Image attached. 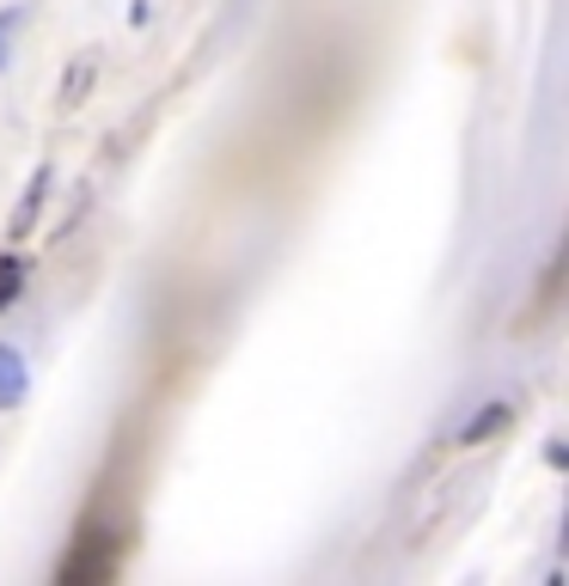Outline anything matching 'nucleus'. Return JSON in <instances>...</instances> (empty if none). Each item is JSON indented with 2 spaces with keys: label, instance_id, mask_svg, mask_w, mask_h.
<instances>
[{
  "label": "nucleus",
  "instance_id": "39448f33",
  "mask_svg": "<svg viewBox=\"0 0 569 586\" xmlns=\"http://www.w3.org/2000/svg\"><path fill=\"white\" fill-rule=\"evenodd\" d=\"M19 281H25V269H19V257H0V312L19 300Z\"/></svg>",
  "mask_w": 569,
  "mask_h": 586
},
{
  "label": "nucleus",
  "instance_id": "f03ea898",
  "mask_svg": "<svg viewBox=\"0 0 569 586\" xmlns=\"http://www.w3.org/2000/svg\"><path fill=\"white\" fill-rule=\"evenodd\" d=\"M503 428H508V409L491 404V409H477V416L460 428V446H477V440H491V434H503Z\"/></svg>",
  "mask_w": 569,
  "mask_h": 586
},
{
  "label": "nucleus",
  "instance_id": "423d86ee",
  "mask_svg": "<svg viewBox=\"0 0 569 586\" xmlns=\"http://www.w3.org/2000/svg\"><path fill=\"white\" fill-rule=\"evenodd\" d=\"M93 86V62H74L67 67V79H62V105H80V92Z\"/></svg>",
  "mask_w": 569,
  "mask_h": 586
},
{
  "label": "nucleus",
  "instance_id": "7ed1b4c3",
  "mask_svg": "<svg viewBox=\"0 0 569 586\" xmlns=\"http://www.w3.org/2000/svg\"><path fill=\"white\" fill-rule=\"evenodd\" d=\"M43 190H50V171H38V178H31L25 202H19V214H13V238L31 233V221H38V209H43Z\"/></svg>",
  "mask_w": 569,
  "mask_h": 586
},
{
  "label": "nucleus",
  "instance_id": "f257e3e1",
  "mask_svg": "<svg viewBox=\"0 0 569 586\" xmlns=\"http://www.w3.org/2000/svg\"><path fill=\"white\" fill-rule=\"evenodd\" d=\"M25 361H19V349H7V342H0V409H13L19 397H25Z\"/></svg>",
  "mask_w": 569,
  "mask_h": 586
},
{
  "label": "nucleus",
  "instance_id": "20e7f679",
  "mask_svg": "<svg viewBox=\"0 0 569 586\" xmlns=\"http://www.w3.org/2000/svg\"><path fill=\"white\" fill-rule=\"evenodd\" d=\"M31 19V0H13L7 13H0V67L13 62V38H19V25Z\"/></svg>",
  "mask_w": 569,
  "mask_h": 586
}]
</instances>
